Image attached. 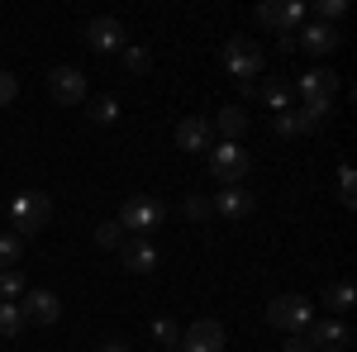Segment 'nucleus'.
Wrapping results in <instances>:
<instances>
[{
	"instance_id": "obj_8",
	"label": "nucleus",
	"mask_w": 357,
	"mask_h": 352,
	"mask_svg": "<svg viewBox=\"0 0 357 352\" xmlns=\"http://www.w3.org/2000/svg\"><path fill=\"white\" fill-rule=\"evenodd\" d=\"M181 352H224V324L195 319L191 328H181Z\"/></svg>"
},
{
	"instance_id": "obj_19",
	"label": "nucleus",
	"mask_w": 357,
	"mask_h": 352,
	"mask_svg": "<svg viewBox=\"0 0 357 352\" xmlns=\"http://www.w3.org/2000/svg\"><path fill=\"white\" fill-rule=\"evenodd\" d=\"M310 129H319L305 109H281L276 114V134H286V138H296V134H310Z\"/></svg>"
},
{
	"instance_id": "obj_24",
	"label": "nucleus",
	"mask_w": 357,
	"mask_h": 352,
	"mask_svg": "<svg viewBox=\"0 0 357 352\" xmlns=\"http://www.w3.org/2000/svg\"><path fill=\"white\" fill-rule=\"evenodd\" d=\"M124 67H129L134 77H148V67H153V53H148V48H138V43H124Z\"/></svg>"
},
{
	"instance_id": "obj_1",
	"label": "nucleus",
	"mask_w": 357,
	"mask_h": 352,
	"mask_svg": "<svg viewBox=\"0 0 357 352\" xmlns=\"http://www.w3.org/2000/svg\"><path fill=\"white\" fill-rule=\"evenodd\" d=\"M162 219H167V205L158 200V195H129L124 205H119V229L129 234V238H148L153 229H162Z\"/></svg>"
},
{
	"instance_id": "obj_22",
	"label": "nucleus",
	"mask_w": 357,
	"mask_h": 352,
	"mask_svg": "<svg viewBox=\"0 0 357 352\" xmlns=\"http://www.w3.org/2000/svg\"><path fill=\"white\" fill-rule=\"evenodd\" d=\"M153 338L167 352H181V328H176V319H153Z\"/></svg>"
},
{
	"instance_id": "obj_14",
	"label": "nucleus",
	"mask_w": 357,
	"mask_h": 352,
	"mask_svg": "<svg viewBox=\"0 0 357 352\" xmlns=\"http://www.w3.org/2000/svg\"><path fill=\"white\" fill-rule=\"evenodd\" d=\"M305 338H310V348H314V352H338V348H348V343H353V333L338 324V319L310 324V328H305Z\"/></svg>"
},
{
	"instance_id": "obj_9",
	"label": "nucleus",
	"mask_w": 357,
	"mask_h": 352,
	"mask_svg": "<svg viewBox=\"0 0 357 352\" xmlns=\"http://www.w3.org/2000/svg\"><path fill=\"white\" fill-rule=\"evenodd\" d=\"M20 314H24V324H57L62 319V300L53 291H24L20 296Z\"/></svg>"
},
{
	"instance_id": "obj_15",
	"label": "nucleus",
	"mask_w": 357,
	"mask_h": 352,
	"mask_svg": "<svg viewBox=\"0 0 357 352\" xmlns=\"http://www.w3.org/2000/svg\"><path fill=\"white\" fill-rule=\"evenodd\" d=\"M296 48L324 57V53H333V48H338V33H333L329 24H319V20H314L310 29H296Z\"/></svg>"
},
{
	"instance_id": "obj_23",
	"label": "nucleus",
	"mask_w": 357,
	"mask_h": 352,
	"mask_svg": "<svg viewBox=\"0 0 357 352\" xmlns=\"http://www.w3.org/2000/svg\"><path fill=\"white\" fill-rule=\"evenodd\" d=\"M29 286H24V271L20 267H5L0 271V300H20Z\"/></svg>"
},
{
	"instance_id": "obj_31",
	"label": "nucleus",
	"mask_w": 357,
	"mask_h": 352,
	"mask_svg": "<svg viewBox=\"0 0 357 352\" xmlns=\"http://www.w3.org/2000/svg\"><path fill=\"white\" fill-rule=\"evenodd\" d=\"M15 95H20V82H15V77H10V72H0V109L10 105V100H15Z\"/></svg>"
},
{
	"instance_id": "obj_28",
	"label": "nucleus",
	"mask_w": 357,
	"mask_h": 352,
	"mask_svg": "<svg viewBox=\"0 0 357 352\" xmlns=\"http://www.w3.org/2000/svg\"><path fill=\"white\" fill-rule=\"evenodd\" d=\"M210 215H215L210 195H191V200H186V219H195V224H200V219H210Z\"/></svg>"
},
{
	"instance_id": "obj_7",
	"label": "nucleus",
	"mask_w": 357,
	"mask_h": 352,
	"mask_svg": "<svg viewBox=\"0 0 357 352\" xmlns=\"http://www.w3.org/2000/svg\"><path fill=\"white\" fill-rule=\"evenodd\" d=\"M301 20H305V10L296 5V0H267V5H257V24L276 29L281 38H286V33H296Z\"/></svg>"
},
{
	"instance_id": "obj_12",
	"label": "nucleus",
	"mask_w": 357,
	"mask_h": 352,
	"mask_svg": "<svg viewBox=\"0 0 357 352\" xmlns=\"http://www.w3.org/2000/svg\"><path fill=\"white\" fill-rule=\"evenodd\" d=\"M48 91H53V100H62V105H82L86 100V77L77 67H53V72H48Z\"/></svg>"
},
{
	"instance_id": "obj_13",
	"label": "nucleus",
	"mask_w": 357,
	"mask_h": 352,
	"mask_svg": "<svg viewBox=\"0 0 357 352\" xmlns=\"http://www.w3.org/2000/svg\"><path fill=\"white\" fill-rule=\"evenodd\" d=\"M210 205H215V215H220V219L238 224V219L252 215V190H243V186H224L220 195L210 200Z\"/></svg>"
},
{
	"instance_id": "obj_33",
	"label": "nucleus",
	"mask_w": 357,
	"mask_h": 352,
	"mask_svg": "<svg viewBox=\"0 0 357 352\" xmlns=\"http://www.w3.org/2000/svg\"><path fill=\"white\" fill-rule=\"evenodd\" d=\"M100 352H134V348H129L124 338H105V343H100Z\"/></svg>"
},
{
	"instance_id": "obj_6",
	"label": "nucleus",
	"mask_w": 357,
	"mask_h": 352,
	"mask_svg": "<svg viewBox=\"0 0 357 352\" xmlns=\"http://www.w3.org/2000/svg\"><path fill=\"white\" fill-rule=\"evenodd\" d=\"M248 167H252V153H248L243 143H215L210 148V171H215V181H224V186H243Z\"/></svg>"
},
{
	"instance_id": "obj_5",
	"label": "nucleus",
	"mask_w": 357,
	"mask_h": 352,
	"mask_svg": "<svg viewBox=\"0 0 357 352\" xmlns=\"http://www.w3.org/2000/svg\"><path fill=\"white\" fill-rule=\"evenodd\" d=\"M267 324L281 328V333H305V328L314 324V305L305 296H276L267 305Z\"/></svg>"
},
{
	"instance_id": "obj_20",
	"label": "nucleus",
	"mask_w": 357,
	"mask_h": 352,
	"mask_svg": "<svg viewBox=\"0 0 357 352\" xmlns=\"http://www.w3.org/2000/svg\"><path fill=\"white\" fill-rule=\"evenodd\" d=\"M24 314H20V300H0V338H20Z\"/></svg>"
},
{
	"instance_id": "obj_16",
	"label": "nucleus",
	"mask_w": 357,
	"mask_h": 352,
	"mask_svg": "<svg viewBox=\"0 0 357 352\" xmlns=\"http://www.w3.org/2000/svg\"><path fill=\"white\" fill-rule=\"evenodd\" d=\"M119 262H124L129 271H153V267H158V252H153L148 238H129V234H124V243H119Z\"/></svg>"
},
{
	"instance_id": "obj_4",
	"label": "nucleus",
	"mask_w": 357,
	"mask_h": 352,
	"mask_svg": "<svg viewBox=\"0 0 357 352\" xmlns=\"http://www.w3.org/2000/svg\"><path fill=\"white\" fill-rule=\"evenodd\" d=\"M296 91H301V100H305V114L319 124L324 114H329L333 105V91H338V77L333 72H324V67H310L301 82H296Z\"/></svg>"
},
{
	"instance_id": "obj_32",
	"label": "nucleus",
	"mask_w": 357,
	"mask_h": 352,
	"mask_svg": "<svg viewBox=\"0 0 357 352\" xmlns=\"http://www.w3.org/2000/svg\"><path fill=\"white\" fill-rule=\"evenodd\" d=\"M281 352H314V348H310V338H305V333H286Z\"/></svg>"
},
{
	"instance_id": "obj_25",
	"label": "nucleus",
	"mask_w": 357,
	"mask_h": 352,
	"mask_svg": "<svg viewBox=\"0 0 357 352\" xmlns=\"http://www.w3.org/2000/svg\"><path fill=\"white\" fill-rule=\"evenodd\" d=\"M20 257H24V238H20V234H0V271L15 267Z\"/></svg>"
},
{
	"instance_id": "obj_2",
	"label": "nucleus",
	"mask_w": 357,
	"mask_h": 352,
	"mask_svg": "<svg viewBox=\"0 0 357 352\" xmlns=\"http://www.w3.org/2000/svg\"><path fill=\"white\" fill-rule=\"evenodd\" d=\"M220 62H224V72L238 82V91H243V95H252V77L262 72V48H257L252 38H243V33H238V38H229V43H224Z\"/></svg>"
},
{
	"instance_id": "obj_30",
	"label": "nucleus",
	"mask_w": 357,
	"mask_h": 352,
	"mask_svg": "<svg viewBox=\"0 0 357 352\" xmlns=\"http://www.w3.org/2000/svg\"><path fill=\"white\" fill-rule=\"evenodd\" d=\"M314 15H319V24H329V20H343V15H348V5H343V0H319Z\"/></svg>"
},
{
	"instance_id": "obj_3",
	"label": "nucleus",
	"mask_w": 357,
	"mask_h": 352,
	"mask_svg": "<svg viewBox=\"0 0 357 352\" xmlns=\"http://www.w3.org/2000/svg\"><path fill=\"white\" fill-rule=\"evenodd\" d=\"M48 219H53V200H48L43 190H20V195L10 200V229H15L20 238L48 229Z\"/></svg>"
},
{
	"instance_id": "obj_10",
	"label": "nucleus",
	"mask_w": 357,
	"mask_h": 352,
	"mask_svg": "<svg viewBox=\"0 0 357 352\" xmlns=\"http://www.w3.org/2000/svg\"><path fill=\"white\" fill-rule=\"evenodd\" d=\"M124 38H129V29L119 24V20H110V15H100V20L86 24V43L96 53H124Z\"/></svg>"
},
{
	"instance_id": "obj_29",
	"label": "nucleus",
	"mask_w": 357,
	"mask_h": 352,
	"mask_svg": "<svg viewBox=\"0 0 357 352\" xmlns=\"http://www.w3.org/2000/svg\"><path fill=\"white\" fill-rule=\"evenodd\" d=\"M124 243V229H119V224H100V229H96V247H119Z\"/></svg>"
},
{
	"instance_id": "obj_21",
	"label": "nucleus",
	"mask_w": 357,
	"mask_h": 352,
	"mask_svg": "<svg viewBox=\"0 0 357 352\" xmlns=\"http://www.w3.org/2000/svg\"><path fill=\"white\" fill-rule=\"evenodd\" d=\"M86 114H91L96 124H114V119H119V100H114V95H96V100H86Z\"/></svg>"
},
{
	"instance_id": "obj_17",
	"label": "nucleus",
	"mask_w": 357,
	"mask_h": 352,
	"mask_svg": "<svg viewBox=\"0 0 357 352\" xmlns=\"http://www.w3.org/2000/svg\"><path fill=\"white\" fill-rule=\"evenodd\" d=\"M215 129L224 134V143H238V138L248 134V114H243V105H224L220 114H215Z\"/></svg>"
},
{
	"instance_id": "obj_26",
	"label": "nucleus",
	"mask_w": 357,
	"mask_h": 352,
	"mask_svg": "<svg viewBox=\"0 0 357 352\" xmlns=\"http://www.w3.org/2000/svg\"><path fill=\"white\" fill-rule=\"evenodd\" d=\"M257 100H262V105H272V109H286V100H291V86H286V82H262Z\"/></svg>"
},
{
	"instance_id": "obj_11",
	"label": "nucleus",
	"mask_w": 357,
	"mask_h": 352,
	"mask_svg": "<svg viewBox=\"0 0 357 352\" xmlns=\"http://www.w3.org/2000/svg\"><path fill=\"white\" fill-rule=\"evenodd\" d=\"M176 148H181V153H210V148H215V124H210L205 114L181 119V124H176Z\"/></svg>"
},
{
	"instance_id": "obj_27",
	"label": "nucleus",
	"mask_w": 357,
	"mask_h": 352,
	"mask_svg": "<svg viewBox=\"0 0 357 352\" xmlns=\"http://www.w3.org/2000/svg\"><path fill=\"white\" fill-rule=\"evenodd\" d=\"M338 200H343V205L357 200V171L353 167H338Z\"/></svg>"
},
{
	"instance_id": "obj_18",
	"label": "nucleus",
	"mask_w": 357,
	"mask_h": 352,
	"mask_svg": "<svg viewBox=\"0 0 357 352\" xmlns=\"http://www.w3.org/2000/svg\"><path fill=\"white\" fill-rule=\"evenodd\" d=\"M324 305H329V314H348L357 305V286L353 281H333V286H324Z\"/></svg>"
}]
</instances>
